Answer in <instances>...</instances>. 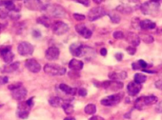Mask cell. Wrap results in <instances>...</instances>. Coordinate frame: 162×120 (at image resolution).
I'll list each match as a JSON object with an SVG mask.
<instances>
[{
  "mask_svg": "<svg viewBox=\"0 0 162 120\" xmlns=\"http://www.w3.org/2000/svg\"><path fill=\"white\" fill-rule=\"evenodd\" d=\"M20 87H22V83L21 82H15V83H13V84H11V85L8 86V89L11 90V91H14Z\"/></svg>",
  "mask_w": 162,
  "mask_h": 120,
  "instance_id": "d6a6232c",
  "label": "cell"
},
{
  "mask_svg": "<svg viewBox=\"0 0 162 120\" xmlns=\"http://www.w3.org/2000/svg\"><path fill=\"white\" fill-rule=\"evenodd\" d=\"M8 11L3 10V9H0V19H5L8 17Z\"/></svg>",
  "mask_w": 162,
  "mask_h": 120,
  "instance_id": "74e56055",
  "label": "cell"
},
{
  "mask_svg": "<svg viewBox=\"0 0 162 120\" xmlns=\"http://www.w3.org/2000/svg\"><path fill=\"white\" fill-rule=\"evenodd\" d=\"M43 69L47 74L52 75V76H60V75H64L66 74V69L64 67L58 65V64L49 63L44 66Z\"/></svg>",
  "mask_w": 162,
  "mask_h": 120,
  "instance_id": "7a4b0ae2",
  "label": "cell"
},
{
  "mask_svg": "<svg viewBox=\"0 0 162 120\" xmlns=\"http://www.w3.org/2000/svg\"><path fill=\"white\" fill-rule=\"evenodd\" d=\"M62 108H63L64 111L67 114H71L74 113V111H75L74 106H72V104L70 103V101H64L63 105H62Z\"/></svg>",
  "mask_w": 162,
  "mask_h": 120,
  "instance_id": "d4e9b609",
  "label": "cell"
},
{
  "mask_svg": "<svg viewBox=\"0 0 162 120\" xmlns=\"http://www.w3.org/2000/svg\"><path fill=\"white\" fill-rule=\"evenodd\" d=\"M109 77L112 80H123L127 77V73L124 71H112V73L109 74Z\"/></svg>",
  "mask_w": 162,
  "mask_h": 120,
  "instance_id": "2e32d148",
  "label": "cell"
},
{
  "mask_svg": "<svg viewBox=\"0 0 162 120\" xmlns=\"http://www.w3.org/2000/svg\"><path fill=\"white\" fill-rule=\"evenodd\" d=\"M155 86L158 90H161L162 91V79H159V80H157V81H156Z\"/></svg>",
  "mask_w": 162,
  "mask_h": 120,
  "instance_id": "b9f144b4",
  "label": "cell"
},
{
  "mask_svg": "<svg viewBox=\"0 0 162 120\" xmlns=\"http://www.w3.org/2000/svg\"><path fill=\"white\" fill-rule=\"evenodd\" d=\"M69 76L72 77V78H78L80 75L77 74V71H70V73H69Z\"/></svg>",
  "mask_w": 162,
  "mask_h": 120,
  "instance_id": "f35d334b",
  "label": "cell"
},
{
  "mask_svg": "<svg viewBox=\"0 0 162 120\" xmlns=\"http://www.w3.org/2000/svg\"><path fill=\"white\" fill-rule=\"evenodd\" d=\"M44 11H46L47 14L51 15L52 17H65L66 16V11L63 7L57 4H51V5H46Z\"/></svg>",
  "mask_w": 162,
  "mask_h": 120,
  "instance_id": "6da1fadb",
  "label": "cell"
},
{
  "mask_svg": "<svg viewBox=\"0 0 162 120\" xmlns=\"http://www.w3.org/2000/svg\"><path fill=\"white\" fill-rule=\"evenodd\" d=\"M146 79H147V76L142 74H136L135 75V81L139 83V84H142L146 81Z\"/></svg>",
  "mask_w": 162,
  "mask_h": 120,
  "instance_id": "f546056e",
  "label": "cell"
},
{
  "mask_svg": "<svg viewBox=\"0 0 162 120\" xmlns=\"http://www.w3.org/2000/svg\"><path fill=\"white\" fill-rule=\"evenodd\" d=\"M127 51L129 53V54H131V55H133L135 54V51H136V49H135V47H133L132 45H130L128 48H127Z\"/></svg>",
  "mask_w": 162,
  "mask_h": 120,
  "instance_id": "8d00e7d4",
  "label": "cell"
},
{
  "mask_svg": "<svg viewBox=\"0 0 162 120\" xmlns=\"http://www.w3.org/2000/svg\"><path fill=\"white\" fill-rule=\"evenodd\" d=\"M11 51V46H2L0 47V54H5L7 51Z\"/></svg>",
  "mask_w": 162,
  "mask_h": 120,
  "instance_id": "e575fe53",
  "label": "cell"
},
{
  "mask_svg": "<svg viewBox=\"0 0 162 120\" xmlns=\"http://www.w3.org/2000/svg\"><path fill=\"white\" fill-rule=\"evenodd\" d=\"M34 46H32L31 43L26 42V41L20 42L18 44V47H17L18 54L20 55H23V56H27V55L32 54V53H34Z\"/></svg>",
  "mask_w": 162,
  "mask_h": 120,
  "instance_id": "8992f818",
  "label": "cell"
},
{
  "mask_svg": "<svg viewBox=\"0 0 162 120\" xmlns=\"http://www.w3.org/2000/svg\"><path fill=\"white\" fill-rule=\"evenodd\" d=\"M122 97H123V94H113V95L107 96V97H105L104 99L101 100V104H102V105H104V106H108V107L115 106V105H117V104H118L121 101Z\"/></svg>",
  "mask_w": 162,
  "mask_h": 120,
  "instance_id": "52a82bcc",
  "label": "cell"
},
{
  "mask_svg": "<svg viewBox=\"0 0 162 120\" xmlns=\"http://www.w3.org/2000/svg\"><path fill=\"white\" fill-rule=\"evenodd\" d=\"M109 16H110V18H111V21L113 23H115V24H118L121 20L120 14H118L117 13H115V11H112V13L109 14Z\"/></svg>",
  "mask_w": 162,
  "mask_h": 120,
  "instance_id": "83f0119b",
  "label": "cell"
},
{
  "mask_svg": "<svg viewBox=\"0 0 162 120\" xmlns=\"http://www.w3.org/2000/svg\"><path fill=\"white\" fill-rule=\"evenodd\" d=\"M27 95V90L25 88L20 87L18 89L13 91L11 93V96H13L15 100H23Z\"/></svg>",
  "mask_w": 162,
  "mask_h": 120,
  "instance_id": "5bb4252c",
  "label": "cell"
},
{
  "mask_svg": "<svg viewBox=\"0 0 162 120\" xmlns=\"http://www.w3.org/2000/svg\"><path fill=\"white\" fill-rule=\"evenodd\" d=\"M18 1H20V0H18Z\"/></svg>",
  "mask_w": 162,
  "mask_h": 120,
  "instance_id": "11a10c76",
  "label": "cell"
},
{
  "mask_svg": "<svg viewBox=\"0 0 162 120\" xmlns=\"http://www.w3.org/2000/svg\"><path fill=\"white\" fill-rule=\"evenodd\" d=\"M100 87L104 88V89H109L112 91H118L123 88V83L117 80H113V81H104L99 85Z\"/></svg>",
  "mask_w": 162,
  "mask_h": 120,
  "instance_id": "9c48e42d",
  "label": "cell"
},
{
  "mask_svg": "<svg viewBox=\"0 0 162 120\" xmlns=\"http://www.w3.org/2000/svg\"><path fill=\"white\" fill-rule=\"evenodd\" d=\"M140 38L143 40V42L147 43V44H151L153 42V37L151 36V35H148V34H141Z\"/></svg>",
  "mask_w": 162,
  "mask_h": 120,
  "instance_id": "4dcf8cb0",
  "label": "cell"
},
{
  "mask_svg": "<svg viewBox=\"0 0 162 120\" xmlns=\"http://www.w3.org/2000/svg\"><path fill=\"white\" fill-rule=\"evenodd\" d=\"M78 94L81 95V96H86V95H87V90L83 89V88L78 89Z\"/></svg>",
  "mask_w": 162,
  "mask_h": 120,
  "instance_id": "60d3db41",
  "label": "cell"
},
{
  "mask_svg": "<svg viewBox=\"0 0 162 120\" xmlns=\"http://www.w3.org/2000/svg\"><path fill=\"white\" fill-rule=\"evenodd\" d=\"M84 111H85V114H90V115H92L94 114H95V111H96V107H95V104H88V105L84 108Z\"/></svg>",
  "mask_w": 162,
  "mask_h": 120,
  "instance_id": "484cf974",
  "label": "cell"
},
{
  "mask_svg": "<svg viewBox=\"0 0 162 120\" xmlns=\"http://www.w3.org/2000/svg\"><path fill=\"white\" fill-rule=\"evenodd\" d=\"M83 62L81 60L77 59H72L69 63V68L72 71H80L83 68Z\"/></svg>",
  "mask_w": 162,
  "mask_h": 120,
  "instance_id": "ffe728a7",
  "label": "cell"
},
{
  "mask_svg": "<svg viewBox=\"0 0 162 120\" xmlns=\"http://www.w3.org/2000/svg\"><path fill=\"white\" fill-rule=\"evenodd\" d=\"M91 49L88 47L83 46L80 43H72L70 46V51L71 54L76 57H82L86 56V54H88V51H90Z\"/></svg>",
  "mask_w": 162,
  "mask_h": 120,
  "instance_id": "277c9868",
  "label": "cell"
},
{
  "mask_svg": "<svg viewBox=\"0 0 162 120\" xmlns=\"http://www.w3.org/2000/svg\"><path fill=\"white\" fill-rule=\"evenodd\" d=\"M156 111H158V113H162V101L158 104V106L156 107Z\"/></svg>",
  "mask_w": 162,
  "mask_h": 120,
  "instance_id": "7dc6e473",
  "label": "cell"
},
{
  "mask_svg": "<svg viewBox=\"0 0 162 120\" xmlns=\"http://www.w3.org/2000/svg\"><path fill=\"white\" fill-rule=\"evenodd\" d=\"M145 101L147 103V105H153L157 102V97L156 95H148V96H145Z\"/></svg>",
  "mask_w": 162,
  "mask_h": 120,
  "instance_id": "f1b7e54d",
  "label": "cell"
},
{
  "mask_svg": "<svg viewBox=\"0 0 162 120\" xmlns=\"http://www.w3.org/2000/svg\"><path fill=\"white\" fill-rule=\"evenodd\" d=\"M37 22H38L39 24H42L43 26H45V27H47V28L51 27V25H52L51 20L49 19L47 16H41V17L37 18Z\"/></svg>",
  "mask_w": 162,
  "mask_h": 120,
  "instance_id": "4316f807",
  "label": "cell"
},
{
  "mask_svg": "<svg viewBox=\"0 0 162 120\" xmlns=\"http://www.w3.org/2000/svg\"><path fill=\"white\" fill-rule=\"evenodd\" d=\"M147 103H146L145 101V96H142V97H139V98H137L135 100V109H138V110H143L145 109L146 107H147Z\"/></svg>",
  "mask_w": 162,
  "mask_h": 120,
  "instance_id": "7402d4cb",
  "label": "cell"
},
{
  "mask_svg": "<svg viewBox=\"0 0 162 120\" xmlns=\"http://www.w3.org/2000/svg\"><path fill=\"white\" fill-rule=\"evenodd\" d=\"M141 84L137 83L135 81H132L128 84L127 86V90H128V93L130 95H132V96H135L137 94L139 93L140 90H141Z\"/></svg>",
  "mask_w": 162,
  "mask_h": 120,
  "instance_id": "8fae6325",
  "label": "cell"
},
{
  "mask_svg": "<svg viewBox=\"0 0 162 120\" xmlns=\"http://www.w3.org/2000/svg\"><path fill=\"white\" fill-rule=\"evenodd\" d=\"M17 116L21 119H26L29 116V111H23V110H18L17 111Z\"/></svg>",
  "mask_w": 162,
  "mask_h": 120,
  "instance_id": "1f68e13d",
  "label": "cell"
},
{
  "mask_svg": "<svg viewBox=\"0 0 162 120\" xmlns=\"http://www.w3.org/2000/svg\"><path fill=\"white\" fill-rule=\"evenodd\" d=\"M133 70H141V67L140 65L138 64V62H135V63H133Z\"/></svg>",
  "mask_w": 162,
  "mask_h": 120,
  "instance_id": "ee69618b",
  "label": "cell"
},
{
  "mask_svg": "<svg viewBox=\"0 0 162 120\" xmlns=\"http://www.w3.org/2000/svg\"><path fill=\"white\" fill-rule=\"evenodd\" d=\"M49 103H50V105L52 106V107H62L64 101L60 98V97H51L50 99H49Z\"/></svg>",
  "mask_w": 162,
  "mask_h": 120,
  "instance_id": "603a6c76",
  "label": "cell"
},
{
  "mask_svg": "<svg viewBox=\"0 0 162 120\" xmlns=\"http://www.w3.org/2000/svg\"><path fill=\"white\" fill-rule=\"evenodd\" d=\"M64 120H75V117H72V116H68L66 118H64Z\"/></svg>",
  "mask_w": 162,
  "mask_h": 120,
  "instance_id": "f907efd6",
  "label": "cell"
},
{
  "mask_svg": "<svg viewBox=\"0 0 162 120\" xmlns=\"http://www.w3.org/2000/svg\"><path fill=\"white\" fill-rule=\"evenodd\" d=\"M25 66L30 71H32V73H34V74L39 73L40 70H41V66H40V64L34 58L27 59L25 61Z\"/></svg>",
  "mask_w": 162,
  "mask_h": 120,
  "instance_id": "30bf717a",
  "label": "cell"
},
{
  "mask_svg": "<svg viewBox=\"0 0 162 120\" xmlns=\"http://www.w3.org/2000/svg\"><path fill=\"white\" fill-rule=\"evenodd\" d=\"M74 18L77 21H83L85 20V15L84 14H74Z\"/></svg>",
  "mask_w": 162,
  "mask_h": 120,
  "instance_id": "d590c367",
  "label": "cell"
},
{
  "mask_svg": "<svg viewBox=\"0 0 162 120\" xmlns=\"http://www.w3.org/2000/svg\"><path fill=\"white\" fill-rule=\"evenodd\" d=\"M59 50L56 47H50L46 51L45 56L48 60H55L59 57Z\"/></svg>",
  "mask_w": 162,
  "mask_h": 120,
  "instance_id": "4fadbf2b",
  "label": "cell"
},
{
  "mask_svg": "<svg viewBox=\"0 0 162 120\" xmlns=\"http://www.w3.org/2000/svg\"><path fill=\"white\" fill-rule=\"evenodd\" d=\"M126 39H127V41L133 47H137L140 43V36L135 33H128Z\"/></svg>",
  "mask_w": 162,
  "mask_h": 120,
  "instance_id": "9a60e30c",
  "label": "cell"
},
{
  "mask_svg": "<svg viewBox=\"0 0 162 120\" xmlns=\"http://www.w3.org/2000/svg\"><path fill=\"white\" fill-rule=\"evenodd\" d=\"M92 1H94L95 4H100L101 2H102L103 1V0H92Z\"/></svg>",
  "mask_w": 162,
  "mask_h": 120,
  "instance_id": "816d5d0a",
  "label": "cell"
},
{
  "mask_svg": "<svg viewBox=\"0 0 162 120\" xmlns=\"http://www.w3.org/2000/svg\"><path fill=\"white\" fill-rule=\"evenodd\" d=\"M100 54L103 55V56H105V55L107 54V50L105 49V48H102V49L100 50Z\"/></svg>",
  "mask_w": 162,
  "mask_h": 120,
  "instance_id": "bcb514c9",
  "label": "cell"
},
{
  "mask_svg": "<svg viewBox=\"0 0 162 120\" xmlns=\"http://www.w3.org/2000/svg\"><path fill=\"white\" fill-rule=\"evenodd\" d=\"M75 31H77L79 34L82 35L83 37L87 38V39L90 38L92 36V31L90 29H88V28L85 27L84 24H78V25H76L75 26Z\"/></svg>",
  "mask_w": 162,
  "mask_h": 120,
  "instance_id": "7c38bea8",
  "label": "cell"
},
{
  "mask_svg": "<svg viewBox=\"0 0 162 120\" xmlns=\"http://www.w3.org/2000/svg\"><path fill=\"white\" fill-rule=\"evenodd\" d=\"M139 27L141 28L142 30H153L155 29V28L156 27V23L151 21V20L149 19H145V20H142L140 23H139Z\"/></svg>",
  "mask_w": 162,
  "mask_h": 120,
  "instance_id": "d6986e66",
  "label": "cell"
},
{
  "mask_svg": "<svg viewBox=\"0 0 162 120\" xmlns=\"http://www.w3.org/2000/svg\"><path fill=\"white\" fill-rule=\"evenodd\" d=\"M115 58L118 60V61H120L121 59H122V54H121L120 53H118V54H115Z\"/></svg>",
  "mask_w": 162,
  "mask_h": 120,
  "instance_id": "c3c4849f",
  "label": "cell"
},
{
  "mask_svg": "<svg viewBox=\"0 0 162 120\" xmlns=\"http://www.w3.org/2000/svg\"><path fill=\"white\" fill-rule=\"evenodd\" d=\"M0 56L2 57V59H3L4 62H6V63H11V62L14 60V54L13 51H7V53H5V54H0Z\"/></svg>",
  "mask_w": 162,
  "mask_h": 120,
  "instance_id": "cb8c5ba5",
  "label": "cell"
},
{
  "mask_svg": "<svg viewBox=\"0 0 162 120\" xmlns=\"http://www.w3.org/2000/svg\"><path fill=\"white\" fill-rule=\"evenodd\" d=\"M107 14L106 10L102 7H95L92 8L88 13V19L90 21H95V20L101 18Z\"/></svg>",
  "mask_w": 162,
  "mask_h": 120,
  "instance_id": "5b68a950",
  "label": "cell"
},
{
  "mask_svg": "<svg viewBox=\"0 0 162 120\" xmlns=\"http://www.w3.org/2000/svg\"><path fill=\"white\" fill-rule=\"evenodd\" d=\"M90 120H104V118L101 116H98V115H94V116L90 118Z\"/></svg>",
  "mask_w": 162,
  "mask_h": 120,
  "instance_id": "f6af8a7d",
  "label": "cell"
},
{
  "mask_svg": "<svg viewBox=\"0 0 162 120\" xmlns=\"http://www.w3.org/2000/svg\"><path fill=\"white\" fill-rule=\"evenodd\" d=\"M20 64L18 62H15V63H10L9 65L7 66H4L2 67V69L0 70L1 73L3 74H10V73H14L16 70H18Z\"/></svg>",
  "mask_w": 162,
  "mask_h": 120,
  "instance_id": "e0dca14e",
  "label": "cell"
},
{
  "mask_svg": "<svg viewBox=\"0 0 162 120\" xmlns=\"http://www.w3.org/2000/svg\"><path fill=\"white\" fill-rule=\"evenodd\" d=\"M1 107H2V105H0V108H1Z\"/></svg>",
  "mask_w": 162,
  "mask_h": 120,
  "instance_id": "db71d44e",
  "label": "cell"
},
{
  "mask_svg": "<svg viewBox=\"0 0 162 120\" xmlns=\"http://www.w3.org/2000/svg\"><path fill=\"white\" fill-rule=\"evenodd\" d=\"M151 1H153V2H158V3H159L160 0H151Z\"/></svg>",
  "mask_w": 162,
  "mask_h": 120,
  "instance_id": "f5cc1de1",
  "label": "cell"
},
{
  "mask_svg": "<svg viewBox=\"0 0 162 120\" xmlns=\"http://www.w3.org/2000/svg\"><path fill=\"white\" fill-rule=\"evenodd\" d=\"M75 1L78 2L80 4H82V5L86 6V7L90 6V0H75Z\"/></svg>",
  "mask_w": 162,
  "mask_h": 120,
  "instance_id": "ab89813d",
  "label": "cell"
},
{
  "mask_svg": "<svg viewBox=\"0 0 162 120\" xmlns=\"http://www.w3.org/2000/svg\"><path fill=\"white\" fill-rule=\"evenodd\" d=\"M140 10L144 14L156 15L159 11V3L153 2V1L143 3L142 5L140 6Z\"/></svg>",
  "mask_w": 162,
  "mask_h": 120,
  "instance_id": "3957f363",
  "label": "cell"
},
{
  "mask_svg": "<svg viewBox=\"0 0 162 120\" xmlns=\"http://www.w3.org/2000/svg\"><path fill=\"white\" fill-rule=\"evenodd\" d=\"M32 34H34V36H35V37H39L40 36V33H38L37 31H32Z\"/></svg>",
  "mask_w": 162,
  "mask_h": 120,
  "instance_id": "681fc988",
  "label": "cell"
},
{
  "mask_svg": "<svg viewBox=\"0 0 162 120\" xmlns=\"http://www.w3.org/2000/svg\"><path fill=\"white\" fill-rule=\"evenodd\" d=\"M116 11H120L122 14H131L133 11V7L128 5V4H123V5H119L116 8Z\"/></svg>",
  "mask_w": 162,
  "mask_h": 120,
  "instance_id": "44dd1931",
  "label": "cell"
},
{
  "mask_svg": "<svg viewBox=\"0 0 162 120\" xmlns=\"http://www.w3.org/2000/svg\"><path fill=\"white\" fill-rule=\"evenodd\" d=\"M137 62H138V64L140 65V67H141V70H142V69H144V68L147 67V63H146V62L144 61V60H142V59L138 60V61H137Z\"/></svg>",
  "mask_w": 162,
  "mask_h": 120,
  "instance_id": "7bdbcfd3",
  "label": "cell"
},
{
  "mask_svg": "<svg viewBox=\"0 0 162 120\" xmlns=\"http://www.w3.org/2000/svg\"><path fill=\"white\" fill-rule=\"evenodd\" d=\"M52 29L56 35H62L69 31V26L62 21H55L52 24Z\"/></svg>",
  "mask_w": 162,
  "mask_h": 120,
  "instance_id": "ba28073f",
  "label": "cell"
},
{
  "mask_svg": "<svg viewBox=\"0 0 162 120\" xmlns=\"http://www.w3.org/2000/svg\"><path fill=\"white\" fill-rule=\"evenodd\" d=\"M59 88H60V90H61L62 91H64V93L67 94L75 95V94H78V90L77 89H75V88H72V87L68 86V85H66V84H64V83L60 84Z\"/></svg>",
  "mask_w": 162,
  "mask_h": 120,
  "instance_id": "ac0fdd59",
  "label": "cell"
},
{
  "mask_svg": "<svg viewBox=\"0 0 162 120\" xmlns=\"http://www.w3.org/2000/svg\"><path fill=\"white\" fill-rule=\"evenodd\" d=\"M113 38H115V39H121V38L124 37V34L120 31H116L113 34Z\"/></svg>",
  "mask_w": 162,
  "mask_h": 120,
  "instance_id": "836d02e7",
  "label": "cell"
}]
</instances>
